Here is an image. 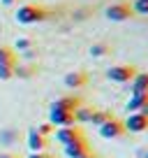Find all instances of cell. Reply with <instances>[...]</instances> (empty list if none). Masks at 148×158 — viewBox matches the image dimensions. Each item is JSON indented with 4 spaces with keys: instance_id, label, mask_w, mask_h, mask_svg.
Listing matches in <instances>:
<instances>
[{
    "instance_id": "6da1fadb",
    "label": "cell",
    "mask_w": 148,
    "mask_h": 158,
    "mask_svg": "<svg viewBox=\"0 0 148 158\" xmlns=\"http://www.w3.org/2000/svg\"><path fill=\"white\" fill-rule=\"evenodd\" d=\"M51 16V10L46 5H37V2H25L16 10V21L23 26H33V23H42Z\"/></svg>"
},
{
    "instance_id": "7a4b0ae2",
    "label": "cell",
    "mask_w": 148,
    "mask_h": 158,
    "mask_svg": "<svg viewBox=\"0 0 148 158\" xmlns=\"http://www.w3.org/2000/svg\"><path fill=\"white\" fill-rule=\"evenodd\" d=\"M137 65H127V63H120V65H114V68L107 70V77L116 84H130L134 77H137Z\"/></svg>"
},
{
    "instance_id": "3957f363",
    "label": "cell",
    "mask_w": 148,
    "mask_h": 158,
    "mask_svg": "<svg viewBox=\"0 0 148 158\" xmlns=\"http://www.w3.org/2000/svg\"><path fill=\"white\" fill-rule=\"evenodd\" d=\"M56 139H58L63 147H69V144H76V142H81V139H86V133H84V128H81L79 123H74V126L58 128L56 130Z\"/></svg>"
},
{
    "instance_id": "277c9868",
    "label": "cell",
    "mask_w": 148,
    "mask_h": 158,
    "mask_svg": "<svg viewBox=\"0 0 148 158\" xmlns=\"http://www.w3.org/2000/svg\"><path fill=\"white\" fill-rule=\"evenodd\" d=\"M99 135H102L104 139H118V137H125V135H127V130H125V126H123V118L111 116L107 123L99 126Z\"/></svg>"
},
{
    "instance_id": "5b68a950",
    "label": "cell",
    "mask_w": 148,
    "mask_h": 158,
    "mask_svg": "<svg viewBox=\"0 0 148 158\" xmlns=\"http://www.w3.org/2000/svg\"><path fill=\"white\" fill-rule=\"evenodd\" d=\"M104 14L109 21H130L134 16V10L130 2H116V5H109Z\"/></svg>"
},
{
    "instance_id": "8992f818",
    "label": "cell",
    "mask_w": 148,
    "mask_h": 158,
    "mask_svg": "<svg viewBox=\"0 0 148 158\" xmlns=\"http://www.w3.org/2000/svg\"><path fill=\"white\" fill-rule=\"evenodd\" d=\"M123 126L127 133H146L148 130V116L143 112H132L127 118H123Z\"/></svg>"
},
{
    "instance_id": "52a82bcc",
    "label": "cell",
    "mask_w": 148,
    "mask_h": 158,
    "mask_svg": "<svg viewBox=\"0 0 148 158\" xmlns=\"http://www.w3.org/2000/svg\"><path fill=\"white\" fill-rule=\"evenodd\" d=\"M81 105H84V100L79 95H63L51 102V112H76Z\"/></svg>"
},
{
    "instance_id": "ba28073f",
    "label": "cell",
    "mask_w": 148,
    "mask_h": 158,
    "mask_svg": "<svg viewBox=\"0 0 148 158\" xmlns=\"http://www.w3.org/2000/svg\"><path fill=\"white\" fill-rule=\"evenodd\" d=\"M65 156H67V158H97L95 151L90 149L88 139H81V142H76V144L65 147Z\"/></svg>"
},
{
    "instance_id": "9c48e42d",
    "label": "cell",
    "mask_w": 148,
    "mask_h": 158,
    "mask_svg": "<svg viewBox=\"0 0 148 158\" xmlns=\"http://www.w3.org/2000/svg\"><path fill=\"white\" fill-rule=\"evenodd\" d=\"M65 86L67 89H86L88 86V72L86 70H74L65 74Z\"/></svg>"
},
{
    "instance_id": "30bf717a",
    "label": "cell",
    "mask_w": 148,
    "mask_h": 158,
    "mask_svg": "<svg viewBox=\"0 0 148 158\" xmlns=\"http://www.w3.org/2000/svg\"><path fill=\"white\" fill-rule=\"evenodd\" d=\"M49 144H51L49 137H44V135H40L35 128H30V133H28V147H30V151H46Z\"/></svg>"
},
{
    "instance_id": "8fae6325",
    "label": "cell",
    "mask_w": 148,
    "mask_h": 158,
    "mask_svg": "<svg viewBox=\"0 0 148 158\" xmlns=\"http://www.w3.org/2000/svg\"><path fill=\"white\" fill-rule=\"evenodd\" d=\"M49 123L58 126V128H65V126H74L76 123V118H74V112H51L49 114Z\"/></svg>"
},
{
    "instance_id": "7c38bea8",
    "label": "cell",
    "mask_w": 148,
    "mask_h": 158,
    "mask_svg": "<svg viewBox=\"0 0 148 158\" xmlns=\"http://www.w3.org/2000/svg\"><path fill=\"white\" fill-rule=\"evenodd\" d=\"M130 84H132V95H148V72H137V77Z\"/></svg>"
},
{
    "instance_id": "4fadbf2b",
    "label": "cell",
    "mask_w": 148,
    "mask_h": 158,
    "mask_svg": "<svg viewBox=\"0 0 148 158\" xmlns=\"http://www.w3.org/2000/svg\"><path fill=\"white\" fill-rule=\"evenodd\" d=\"M143 105H148V95H130L125 107H127V114H132V112H141Z\"/></svg>"
},
{
    "instance_id": "5bb4252c",
    "label": "cell",
    "mask_w": 148,
    "mask_h": 158,
    "mask_svg": "<svg viewBox=\"0 0 148 158\" xmlns=\"http://www.w3.org/2000/svg\"><path fill=\"white\" fill-rule=\"evenodd\" d=\"M95 107L93 105H81L76 112H74V118H76V123H90V116H93Z\"/></svg>"
},
{
    "instance_id": "9a60e30c",
    "label": "cell",
    "mask_w": 148,
    "mask_h": 158,
    "mask_svg": "<svg viewBox=\"0 0 148 158\" xmlns=\"http://www.w3.org/2000/svg\"><path fill=\"white\" fill-rule=\"evenodd\" d=\"M111 116H114V114L109 112V109H95V112H93V116H90V123L99 128V126H102V123H107V121H109Z\"/></svg>"
},
{
    "instance_id": "2e32d148",
    "label": "cell",
    "mask_w": 148,
    "mask_h": 158,
    "mask_svg": "<svg viewBox=\"0 0 148 158\" xmlns=\"http://www.w3.org/2000/svg\"><path fill=\"white\" fill-rule=\"evenodd\" d=\"M109 54H111V44H107V42H97V44L90 47L93 58H102V56H109Z\"/></svg>"
},
{
    "instance_id": "e0dca14e",
    "label": "cell",
    "mask_w": 148,
    "mask_h": 158,
    "mask_svg": "<svg viewBox=\"0 0 148 158\" xmlns=\"http://www.w3.org/2000/svg\"><path fill=\"white\" fill-rule=\"evenodd\" d=\"M0 63H19V56L12 47H0Z\"/></svg>"
},
{
    "instance_id": "ac0fdd59",
    "label": "cell",
    "mask_w": 148,
    "mask_h": 158,
    "mask_svg": "<svg viewBox=\"0 0 148 158\" xmlns=\"http://www.w3.org/2000/svg\"><path fill=\"white\" fill-rule=\"evenodd\" d=\"M16 65L19 63H0V79H2V81L12 79L14 72H16Z\"/></svg>"
},
{
    "instance_id": "d6986e66",
    "label": "cell",
    "mask_w": 148,
    "mask_h": 158,
    "mask_svg": "<svg viewBox=\"0 0 148 158\" xmlns=\"http://www.w3.org/2000/svg\"><path fill=\"white\" fill-rule=\"evenodd\" d=\"M132 10H134V14H148V0H134Z\"/></svg>"
},
{
    "instance_id": "ffe728a7",
    "label": "cell",
    "mask_w": 148,
    "mask_h": 158,
    "mask_svg": "<svg viewBox=\"0 0 148 158\" xmlns=\"http://www.w3.org/2000/svg\"><path fill=\"white\" fill-rule=\"evenodd\" d=\"M35 130H37V133H40V135H44V137H49V135L51 133H53V126H51V123H42V126H37V128H35Z\"/></svg>"
},
{
    "instance_id": "44dd1931",
    "label": "cell",
    "mask_w": 148,
    "mask_h": 158,
    "mask_svg": "<svg viewBox=\"0 0 148 158\" xmlns=\"http://www.w3.org/2000/svg\"><path fill=\"white\" fill-rule=\"evenodd\" d=\"M28 158H56L53 153H49V151H33Z\"/></svg>"
},
{
    "instance_id": "7402d4cb",
    "label": "cell",
    "mask_w": 148,
    "mask_h": 158,
    "mask_svg": "<svg viewBox=\"0 0 148 158\" xmlns=\"http://www.w3.org/2000/svg\"><path fill=\"white\" fill-rule=\"evenodd\" d=\"M30 47H33V40H19V42H16V49H30Z\"/></svg>"
},
{
    "instance_id": "603a6c76",
    "label": "cell",
    "mask_w": 148,
    "mask_h": 158,
    "mask_svg": "<svg viewBox=\"0 0 148 158\" xmlns=\"http://www.w3.org/2000/svg\"><path fill=\"white\" fill-rule=\"evenodd\" d=\"M0 2H2V5H7V7H10V5H16V2H21V0H0Z\"/></svg>"
},
{
    "instance_id": "cb8c5ba5",
    "label": "cell",
    "mask_w": 148,
    "mask_h": 158,
    "mask_svg": "<svg viewBox=\"0 0 148 158\" xmlns=\"http://www.w3.org/2000/svg\"><path fill=\"white\" fill-rule=\"evenodd\" d=\"M0 158H19V156H14V153H0Z\"/></svg>"
},
{
    "instance_id": "d4e9b609",
    "label": "cell",
    "mask_w": 148,
    "mask_h": 158,
    "mask_svg": "<svg viewBox=\"0 0 148 158\" xmlns=\"http://www.w3.org/2000/svg\"><path fill=\"white\" fill-rule=\"evenodd\" d=\"M141 112H143V114L148 116V105H143V109H141Z\"/></svg>"
},
{
    "instance_id": "484cf974",
    "label": "cell",
    "mask_w": 148,
    "mask_h": 158,
    "mask_svg": "<svg viewBox=\"0 0 148 158\" xmlns=\"http://www.w3.org/2000/svg\"><path fill=\"white\" fill-rule=\"evenodd\" d=\"M146 158H148V153H146Z\"/></svg>"
}]
</instances>
